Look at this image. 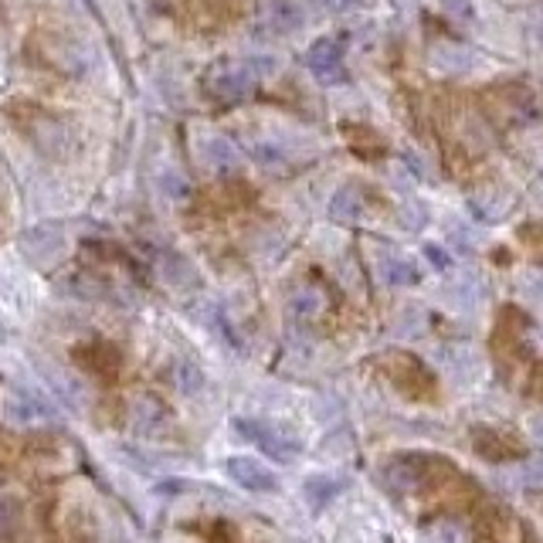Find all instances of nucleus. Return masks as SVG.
I'll list each match as a JSON object with an SVG mask.
<instances>
[{"instance_id": "nucleus-12", "label": "nucleus", "mask_w": 543, "mask_h": 543, "mask_svg": "<svg viewBox=\"0 0 543 543\" xmlns=\"http://www.w3.org/2000/svg\"><path fill=\"white\" fill-rule=\"evenodd\" d=\"M167 425V404L154 398V394H143L133 401V428L140 435H154Z\"/></svg>"}, {"instance_id": "nucleus-7", "label": "nucleus", "mask_w": 543, "mask_h": 543, "mask_svg": "<svg viewBox=\"0 0 543 543\" xmlns=\"http://www.w3.org/2000/svg\"><path fill=\"white\" fill-rule=\"evenodd\" d=\"M61 245H65V231L51 221L34 224V228H28V231L21 235V251H24V258L34 265H51L58 255H61Z\"/></svg>"}, {"instance_id": "nucleus-19", "label": "nucleus", "mask_w": 543, "mask_h": 543, "mask_svg": "<svg viewBox=\"0 0 543 543\" xmlns=\"http://www.w3.org/2000/svg\"><path fill=\"white\" fill-rule=\"evenodd\" d=\"M251 160L262 164V167H282V164H286V154H282V146H276V143L258 140V143H251Z\"/></svg>"}, {"instance_id": "nucleus-16", "label": "nucleus", "mask_w": 543, "mask_h": 543, "mask_svg": "<svg viewBox=\"0 0 543 543\" xmlns=\"http://www.w3.org/2000/svg\"><path fill=\"white\" fill-rule=\"evenodd\" d=\"M160 191H164V197L173 201V204H183V201H191V194H194L191 181H187L183 173H177V170H164V173H160Z\"/></svg>"}, {"instance_id": "nucleus-1", "label": "nucleus", "mask_w": 543, "mask_h": 543, "mask_svg": "<svg viewBox=\"0 0 543 543\" xmlns=\"http://www.w3.org/2000/svg\"><path fill=\"white\" fill-rule=\"evenodd\" d=\"M0 418L14 428H42L55 421V407L42 390L24 384H7L0 390Z\"/></svg>"}, {"instance_id": "nucleus-18", "label": "nucleus", "mask_w": 543, "mask_h": 543, "mask_svg": "<svg viewBox=\"0 0 543 543\" xmlns=\"http://www.w3.org/2000/svg\"><path fill=\"white\" fill-rule=\"evenodd\" d=\"M173 380H177V388H181L183 394H197V390L204 388V374H201V367L191 360H177Z\"/></svg>"}, {"instance_id": "nucleus-2", "label": "nucleus", "mask_w": 543, "mask_h": 543, "mask_svg": "<svg viewBox=\"0 0 543 543\" xmlns=\"http://www.w3.org/2000/svg\"><path fill=\"white\" fill-rule=\"evenodd\" d=\"M255 82H258V71L251 69V61H218L204 75V92L214 102L235 106V102H245L255 92Z\"/></svg>"}, {"instance_id": "nucleus-17", "label": "nucleus", "mask_w": 543, "mask_h": 543, "mask_svg": "<svg viewBox=\"0 0 543 543\" xmlns=\"http://www.w3.org/2000/svg\"><path fill=\"white\" fill-rule=\"evenodd\" d=\"M435 61L445 71H465L473 65V55L459 44H442V48H435Z\"/></svg>"}, {"instance_id": "nucleus-10", "label": "nucleus", "mask_w": 543, "mask_h": 543, "mask_svg": "<svg viewBox=\"0 0 543 543\" xmlns=\"http://www.w3.org/2000/svg\"><path fill=\"white\" fill-rule=\"evenodd\" d=\"M262 24L272 34H293L306 24V11L299 7V0H265Z\"/></svg>"}, {"instance_id": "nucleus-9", "label": "nucleus", "mask_w": 543, "mask_h": 543, "mask_svg": "<svg viewBox=\"0 0 543 543\" xmlns=\"http://www.w3.org/2000/svg\"><path fill=\"white\" fill-rule=\"evenodd\" d=\"M156 276L164 279L167 289L173 293H194L197 286H201V276H197L194 262L181 255V251H160L156 255Z\"/></svg>"}, {"instance_id": "nucleus-24", "label": "nucleus", "mask_w": 543, "mask_h": 543, "mask_svg": "<svg viewBox=\"0 0 543 543\" xmlns=\"http://www.w3.org/2000/svg\"><path fill=\"white\" fill-rule=\"evenodd\" d=\"M540 38H543V21H540Z\"/></svg>"}, {"instance_id": "nucleus-14", "label": "nucleus", "mask_w": 543, "mask_h": 543, "mask_svg": "<svg viewBox=\"0 0 543 543\" xmlns=\"http://www.w3.org/2000/svg\"><path fill=\"white\" fill-rule=\"evenodd\" d=\"M360 214H363V197L357 194V187H340L333 194V201H330V218L336 224H353L360 221Z\"/></svg>"}, {"instance_id": "nucleus-4", "label": "nucleus", "mask_w": 543, "mask_h": 543, "mask_svg": "<svg viewBox=\"0 0 543 543\" xmlns=\"http://www.w3.org/2000/svg\"><path fill=\"white\" fill-rule=\"evenodd\" d=\"M71 357L82 363L85 374L92 377V380H98V384H112V380L119 377V350L112 347L109 340H89V343H79Z\"/></svg>"}, {"instance_id": "nucleus-20", "label": "nucleus", "mask_w": 543, "mask_h": 543, "mask_svg": "<svg viewBox=\"0 0 543 543\" xmlns=\"http://www.w3.org/2000/svg\"><path fill=\"white\" fill-rule=\"evenodd\" d=\"M289 306H293V316H299V320H313V316L320 313V295L309 293V289L306 293H295Z\"/></svg>"}, {"instance_id": "nucleus-11", "label": "nucleus", "mask_w": 543, "mask_h": 543, "mask_svg": "<svg viewBox=\"0 0 543 543\" xmlns=\"http://www.w3.org/2000/svg\"><path fill=\"white\" fill-rule=\"evenodd\" d=\"M340 492H343V479L326 475V473L309 475L306 482H303V500H306V506L313 510V513H323V510H326Z\"/></svg>"}, {"instance_id": "nucleus-13", "label": "nucleus", "mask_w": 543, "mask_h": 543, "mask_svg": "<svg viewBox=\"0 0 543 543\" xmlns=\"http://www.w3.org/2000/svg\"><path fill=\"white\" fill-rule=\"evenodd\" d=\"M201 160H204L211 170H218V173H231V170L238 167L235 143L224 140V136H204V140H201Z\"/></svg>"}, {"instance_id": "nucleus-5", "label": "nucleus", "mask_w": 543, "mask_h": 543, "mask_svg": "<svg viewBox=\"0 0 543 543\" xmlns=\"http://www.w3.org/2000/svg\"><path fill=\"white\" fill-rule=\"evenodd\" d=\"M21 129L28 133V140L42 150L44 156H65L69 154V133H65V126H61V119H55V116H48V112H31L28 123H21Z\"/></svg>"}, {"instance_id": "nucleus-22", "label": "nucleus", "mask_w": 543, "mask_h": 543, "mask_svg": "<svg viewBox=\"0 0 543 543\" xmlns=\"http://www.w3.org/2000/svg\"><path fill=\"white\" fill-rule=\"evenodd\" d=\"M323 7L333 11V14H347V11H357V7H360V0H323Z\"/></svg>"}, {"instance_id": "nucleus-8", "label": "nucleus", "mask_w": 543, "mask_h": 543, "mask_svg": "<svg viewBox=\"0 0 543 543\" xmlns=\"http://www.w3.org/2000/svg\"><path fill=\"white\" fill-rule=\"evenodd\" d=\"M306 65L309 71L326 85H336L347 79V75H343V48H340V42H333V38H320V42L309 44Z\"/></svg>"}, {"instance_id": "nucleus-15", "label": "nucleus", "mask_w": 543, "mask_h": 543, "mask_svg": "<svg viewBox=\"0 0 543 543\" xmlns=\"http://www.w3.org/2000/svg\"><path fill=\"white\" fill-rule=\"evenodd\" d=\"M380 272H384V279L390 286H418L421 282V268L415 262H407V258H388Z\"/></svg>"}, {"instance_id": "nucleus-6", "label": "nucleus", "mask_w": 543, "mask_h": 543, "mask_svg": "<svg viewBox=\"0 0 543 543\" xmlns=\"http://www.w3.org/2000/svg\"><path fill=\"white\" fill-rule=\"evenodd\" d=\"M224 475H228L238 489H245V492H276V489H279L276 473L265 469L262 462L251 459V455H231V459H224Z\"/></svg>"}, {"instance_id": "nucleus-21", "label": "nucleus", "mask_w": 543, "mask_h": 543, "mask_svg": "<svg viewBox=\"0 0 543 543\" xmlns=\"http://www.w3.org/2000/svg\"><path fill=\"white\" fill-rule=\"evenodd\" d=\"M442 7H445V14L452 17V21H475V7L473 0H442Z\"/></svg>"}, {"instance_id": "nucleus-3", "label": "nucleus", "mask_w": 543, "mask_h": 543, "mask_svg": "<svg viewBox=\"0 0 543 543\" xmlns=\"http://www.w3.org/2000/svg\"><path fill=\"white\" fill-rule=\"evenodd\" d=\"M235 432L241 435V438H248L251 445H258L268 459H276V462H295L299 459V452H303V445L295 442L293 435H286L282 428H276L272 421L235 418Z\"/></svg>"}, {"instance_id": "nucleus-23", "label": "nucleus", "mask_w": 543, "mask_h": 543, "mask_svg": "<svg viewBox=\"0 0 543 543\" xmlns=\"http://www.w3.org/2000/svg\"><path fill=\"white\" fill-rule=\"evenodd\" d=\"M425 255H428V258H432V265H438V268H448V265H452V258H448V255L438 248V245H425Z\"/></svg>"}]
</instances>
